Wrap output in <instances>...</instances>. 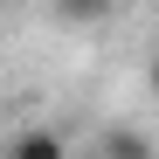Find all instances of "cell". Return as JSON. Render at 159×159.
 I'll return each mask as SVG.
<instances>
[{
	"label": "cell",
	"instance_id": "6da1fadb",
	"mask_svg": "<svg viewBox=\"0 0 159 159\" xmlns=\"http://www.w3.org/2000/svg\"><path fill=\"white\" fill-rule=\"evenodd\" d=\"M0 159H69V139L56 125H21L7 145H0Z\"/></svg>",
	"mask_w": 159,
	"mask_h": 159
},
{
	"label": "cell",
	"instance_id": "7a4b0ae2",
	"mask_svg": "<svg viewBox=\"0 0 159 159\" xmlns=\"http://www.w3.org/2000/svg\"><path fill=\"white\" fill-rule=\"evenodd\" d=\"M90 159H159V145L145 131H131V125H104L97 145H90Z\"/></svg>",
	"mask_w": 159,
	"mask_h": 159
},
{
	"label": "cell",
	"instance_id": "3957f363",
	"mask_svg": "<svg viewBox=\"0 0 159 159\" xmlns=\"http://www.w3.org/2000/svg\"><path fill=\"white\" fill-rule=\"evenodd\" d=\"M152 97H159V48H152Z\"/></svg>",
	"mask_w": 159,
	"mask_h": 159
}]
</instances>
